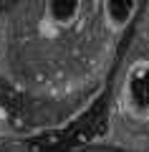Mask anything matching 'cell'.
Wrapping results in <instances>:
<instances>
[{
    "label": "cell",
    "mask_w": 149,
    "mask_h": 152,
    "mask_svg": "<svg viewBox=\"0 0 149 152\" xmlns=\"http://www.w3.org/2000/svg\"><path fill=\"white\" fill-rule=\"evenodd\" d=\"M139 0H104V20L111 31H124L134 20Z\"/></svg>",
    "instance_id": "3957f363"
},
{
    "label": "cell",
    "mask_w": 149,
    "mask_h": 152,
    "mask_svg": "<svg viewBox=\"0 0 149 152\" xmlns=\"http://www.w3.org/2000/svg\"><path fill=\"white\" fill-rule=\"evenodd\" d=\"M121 104L132 117L149 119V61H139L126 71L121 86Z\"/></svg>",
    "instance_id": "6da1fadb"
},
{
    "label": "cell",
    "mask_w": 149,
    "mask_h": 152,
    "mask_svg": "<svg viewBox=\"0 0 149 152\" xmlns=\"http://www.w3.org/2000/svg\"><path fill=\"white\" fill-rule=\"evenodd\" d=\"M84 0H46V20L56 28H71L81 15Z\"/></svg>",
    "instance_id": "7a4b0ae2"
}]
</instances>
